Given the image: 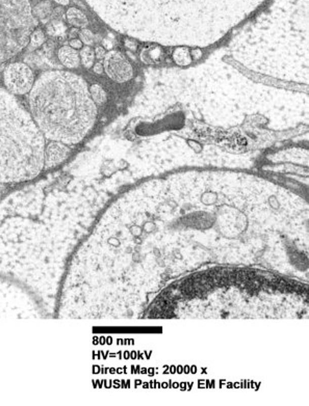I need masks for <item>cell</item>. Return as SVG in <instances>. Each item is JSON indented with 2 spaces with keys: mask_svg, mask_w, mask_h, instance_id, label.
I'll list each match as a JSON object with an SVG mask.
<instances>
[{
  "mask_svg": "<svg viewBox=\"0 0 309 406\" xmlns=\"http://www.w3.org/2000/svg\"><path fill=\"white\" fill-rule=\"evenodd\" d=\"M123 42H124V46L128 50H130L133 52H136L138 50L139 45H138L137 40H135L133 38H128V36H126Z\"/></svg>",
  "mask_w": 309,
  "mask_h": 406,
  "instance_id": "obj_17",
  "label": "cell"
},
{
  "mask_svg": "<svg viewBox=\"0 0 309 406\" xmlns=\"http://www.w3.org/2000/svg\"><path fill=\"white\" fill-rule=\"evenodd\" d=\"M28 104L43 135L65 144L80 142L93 129L98 116L85 80L68 71L41 74L29 91Z\"/></svg>",
  "mask_w": 309,
  "mask_h": 406,
  "instance_id": "obj_1",
  "label": "cell"
},
{
  "mask_svg": "<svg viewBox=\"0 0 309 406\" xmlns=\"http://www.w3.org/2000/svg\"><path fill=\"white\" fill-rule=\"evenodd\" d=\"M38 26L29 0H0V64L20 53Z\"/></svg>",
  "mask_w": 309,
  "mask_h": 406,
  "instance_id": "obj_3",
  "label": "cell"
},
{
  "mask_svg": "<svg viewBox=\"0 0 309 406\" xmlns=\"http://www.w3.org/2000/svg\"><path fill=\"white\" fill-rule=\"evenodd\" d=\"M93 72L96 73V74H98V75H100V74H102V73L104 72V70H103V65H102L101 63H96V64H94V65H93Z\"/></svg>",
  "mask_w": 309,
  "mask_h": 406,
  "instance_id": "obj_22",
  "label": "cell"
},
{
  "mask_svg": "<svg viewBox=\"0 0 309 406\" xmlns=\"http://www.w3.org/2000/svg\"><path fill=\"white\" fill-rule=\"evenodd\" d=\"M94 52H95V58H96L97 60H99V61L103 60L104 57H105V54H106L105 48L102 47V46H96Z\"/></svg>",
  "mask_w": 309,
  "mask_h": 406,
  "instance_id": "obj_19",
  "label": "cell"
},
{
  "mask_svg": "<svg viewBox=\"0 0 309 406\" xmlns=\"http://www.w3.org/2000/svg\"><path fill=\"white\" fill-rule=\"evenodd\" d=\"M191 57L193 61H198L202 57V51L200 50V48H194L191 50Z\"/></svg>",
  "mask_w": 309,
  "mask_h": 406,
  "instance_id": "obj_20",
  "label": "cell"
},
{
  "mask_svg": "<svg viewBox=\"0 0 309 406\" xmlns=\"http://www.w3.org/2000/svg\"><path fill=\"white\" fill-rule=\"evenodd\" d=\"M70 47L74 48V49H81L82 48V42L78 39H72L69 43Z\"/></svg>",
  "mask_w": 309,
  "mask_h": 406,
  "instance_id": "obj_21",
  "label": "cell"
},
{
  "mask_svg": "<svg viewBox=\"0 0 309 406\" xmlns=\"http://www.w3.org/2000/svg\"><path fill=\"white\" fill-rule=\"evenodd\" d=\"M79 40L82 42V44L86 45V46H91V45H94L95 43V35L92 32V30H90L87 28H82L79 31Z\"/></svg>",
  "mask_w": 309,
  "mask_h": 406,
  "instance_id": "obj_16",
  "label": "cell"
},
{
  "mask_svg": "<svg viewBox=\"0 0 309 406\" xmlns=\"http://www.w3.org/2000/svg\"><path fill=\"white\" fill-rule=\"evenodd\" d=\"M78 53H79V59H80L81 65L85 69L92 68L94 65L95 59H96L94 50L90 46H84L80 49V52H78Z\"/></svg>",
  "mask_w": 309,
  "mask_h": 406,
  "instance_id": "obj_14",
  "label": "cell"
},
{
  "mask_svg": "<svg viewBox=\"0 0 309 406\" xmlns=\"http://www.w3.org/2000/svg\"><path fill=\"white\" fill-rule=\"evenodd\" d=\"M57 4L61 5V6H68L69 5V0H54Z\"/></svg>",
  "mask_w": 309,
  "mask_h": 406,
  "instance_id": "obj_24",
  "label": "cell"
},
{
  "mask_svg": "<svg viewBox=\"0 0 309 406\" xmlns=\"http://www.w3.org/2000/svg\"><path fill=\"white\" fill-rule=\"evenodd\" d=\"M4 81L11 94L25 95L33 86L34 74L26 64L13 63L5 70Z\"/></svg>",
  "mask_w": 309,
  "mask_h": 406,
  "instance_id": "obj_4",
  "label": "cell"
},
{
  "mask_svg": "<svg viewBox=\"0 0 309 406\" xmlns=\"http://www.w3.org/2000/svg\"><path fill=\"white\" fill-rule=\"evenodd\" d=\"M67 21L70 25L76 28H86L89 25V20L86 16L80 10L76 8H70L66 13Z\"/></svg>",
  "mask_w": 309,
  "mask_h": 406,
  "instance_id": "obj_8",
  "label": "cell"
},
{
  "mask_svg": "<svg viewBox=\"0 0 309 406\" xmlns=\"http://www.w3.org/2000/svg\"><path fill=\"white\" fill-rule=\"evenodd\" d=\"M90 94L96 105H103L107 101V94L101 84L95 83L90 86Z\"/></svg>",
  "mask_w": 309,
  "mask_h": 406,
  "instance_id": "obj_13",
  "label": "cell"
},
{
  "mask_svg": "<svg viewBox=\"0 0 309 406\" xmlns=\"http://www.w3.org/2000/svg\"><path fill=\"white\" fill-rule=\"evenodd\" d=\"M32 14L37 19L41 20L43 23H46L50 19V16L52 14V7L47 2L41 3L33 8Z\"/></svg>",
  "mask_w": 309,
  "mask_h": 406,
  "instance_id": "obj_12",
  "label": "cell"
},
{
  "mask_svg": "<svg viewBox=\"0 0 309 406\" xmlns=\"http://www.w3.org/2000/svg\"><path fill=\"white\" fill-rule=\"evenodd\" d=\"M79 34V30H78V28H76V27H74V28H72L71 30H70V32H69V36L70 38H72V39H76V36Z\"/></svg>",
  "mask_w": 309,
  "mask_h": 406,
  "instance_id": "obj_23",
  "label": "cell"
},
{
  "mask_svg": "<svg viewBox=\"0 0 309 406\" xmlns=\"http://www.w3.org/2000/svg\"><path fill=\"white\" fill-rule=\"evenodd\" d=\"M43 46H44V51L47 57L50 58V55L52 57V54L54 52V48H56V43H54L53 41H48V42H45Z\"/></svg>",
  "mask_w": 309,
  "mask_h": 406,
  "instance_id": "obj_18",
  "label": "cell"
},
{
  "mask_svg": "<svg viewBox=\"0 0 309 406\" xmlns=\"http://www.w3.org/2000/svg\"><path fill=\"white\" fill-rule=\"evenodd\" d=\"M162 57V50L159 45H152L150 47L145 48L143 53H141V59L145 63L152 64V63H159Z\"/></svg>",
  "mask_w": 309,
  "mask_h": 406,
  "instance_id": "obj_11",
  "label": "cell"
},
{
  "mask_svg": "<svg viewBox=\"0 0 309 406\" xmlns=\"http://www.w3.org/2000/svg\"><path fill=\"white\" fill-rule=\"evenodd\" d=\"M102 65L107 77L117 83H126L134 78V66L121 51L106 52Z\"/></svg>",
  "mask_w": 309,
  "mask_h": 406,
  "instance_id": "obj_5",
  "label": "cell"
},
{
  "mask_svg": "<svg viewBox=\"0 0 309 406\" xmlns=\"http://www.w3.org/2000/svg\"><path fill=\"white\" fill-rule=\"evenodd\" d=\"M6 190H7L6 186L4 185V184L0 183V197H2V195H3V194L6 192Z\"/></svg>",
  "mask_w": 309,
  "mask_h": 406,
  "instance_id": "obj_25",
  "label": "cell"
},
{
  "mask_svg": "<svg viewBox=\"0 0 309 406\" xmlns=\"http://www.w3.org/2000/svg\"><path fill=\"white\" fill-rule=\"evenodd\" d=\"M71 153L70 147L57 140H51L44 151V169H53L63 163Z\"/></svg>",
  "mask_w": 309,
  "mask_h": 406,
  "instance_id": "obj_6",
  "label": "cell"
},
{
  "mask_svg": "<svg viewBox=\"0 0 309 406\" xmlns=\"http://www.w3.org/2000/svg\"><path fill=\"white\" fill-rule=\"evenodd\" d=\"M60 63L68 69H76L80 65L79 53L70 46H63L58 51Z\"/></svg>",
  "mask_w": 309,
  "mask_h": 406,
  "instance_id": "obj_7",
  "label": "cell"
},
{
  "mask_svg": "<svg viewBox=\"0 0 309 406\" xmlns=\"http://www.w3.org/2000/svg\"><path fill=\"white\" fill-rule=\"evenodd\" d=\"M45 42H46V35L44 31H42L41 29H35L32 31L29 38V43L33 48H39L43 46Z\"/></svg>",
  "mask_w": 309,
  "mask_h": 406,
  "instance_id": "obj_15",
  "label": "cell"
},
{
  "mask_svg": "<svg viewBox=\"0 0 309 406\" xmlns=\"http://www.w3.org/2000/svg\"><path fill=\"white\" fill-rule=\"evenodd\" d=\"M44 135L31 115L0 87V183H19L44 169Z\"/></svg>",
  "mask_w": 309,
  "mask_h": 406,
  "instance_id": "obj_2",
  "label": "cell"
},
{
  "mask_svg": "<svg viewBox=\"0 0 309 406\" xmlns=\"http://www.w3.org/2000/svg\"><path fill=\"white\" fill-rule=\"evenodd\" d=\"M49 23L46 26V31L49 36L54 39L63 40L66 35V26L63 23V20L58 19H49Z\"/></svg>",
  "mask_w": 309,
  "mask_h": 406,
  "instance_id": "obj_10",
  "label": "cell"
},
{
  "mask_svg": "<svg viewBox=\"0 0 309 406\" xmlns=\"http://www.w3.org/2000/svg\"><path fill=\"white\" fill-rule=\"evenodd\" d=\"M172 59L174 63L179 67H188L193 62L191 57V50L187 46L175 47L172 53Z\"/></svg>",
  "mask_w": 309,
  "mask_h": 406,
  "instance_id": "obj_9",
  "label": "cell"
}]
</instances>
